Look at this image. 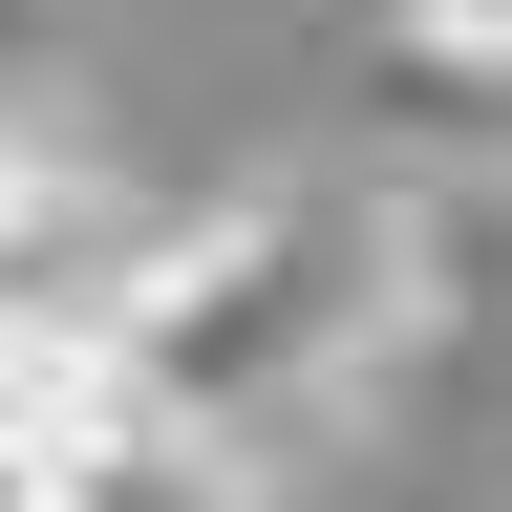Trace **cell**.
<instances>
[{"label": "cell", "mask_w": 512, "mask_h": 512, "mask_svg": "<svg viewBox=\"0 0 512 512\" xmlns=\"http://www.w3.org/2000/svg\"><path fill=\"white\" fill-rule=\"evenodd\" d=\"M0 192H22V107H0Z\"/></svg>", "instance_id": "cell-5"}, {"label": "cell", "mask_w": 512, "mask_h": 512, "mask_svg": "<svg viewBox=\"0 0 512 512\" xmlns=\"http://www.w3.org/2000/svg\"><path fill=\"white\" fill-rule=\"evenodd\" d=\"M406 64L427 86H512V0H406Z\"/></svg>", "instance_id": "cell-3"}, {"label": "cell", "mask_w": 512, "mask_h": 512, "mask_svg": "<svg viewBox=\"0 0 512 512\" xmlns=\"http://www.w3.org/2000/svg\"><path fill=\"white\" fill-rule=\"evenodd\" d=\"M43 43H64V0H0V86H22V64H43Z\"/></svg>", "instance_id": "cell-4"}, {"label": "cell", "mask_w": 512, "mask_h": 512, "mask_svg": "<svg viewBox=\"0 0 512 512\" xmlns=\"http://www.w3.org/2000/svg\"><path fill=\"white\" fill-rule=\"evenodd\" d=\"M43 512H256V470L192 448V427H150V406H86L43 448Z\"/></svg>", "instance_id": "cell-2"}, {"label": "cell", "mask_w": 512, "mask_h": 512, "mask_svg": "<svg viewBox=\"0 0 512 512\" xmlns=\"http://www.w3.org/2000/svg\"><path fill=\"white\" fill-rule=\"evenodd\" d=\"M427 320V214L406 192H342V171H256L235 214H171L150 278L107 320V406H150L192 448H278V427H342Z\"/></svg>", "instance_id": "cell-1"}]
</instances>
